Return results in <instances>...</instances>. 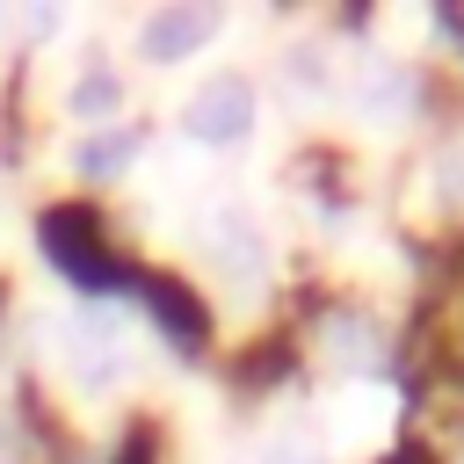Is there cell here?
<instances>
[{
    "label": "cell",
    "mask_w": 464,
    "mask_h": 464,
    "mask_svg": "<svg viewBox=\"0 0 464 464\" xmlns=\"http://www.w3.org/2000/svg\"><path fill=\"white\" fill-rule=\"evenodd\" d=\"M72 160H80V174H116V167L130 160V138H123V130H116V138H94V145H80Z\"/></svg>",
    "instance_id": "cell-5"
},
{
    "label": "cell",
    "mask_w": 464,
    "mask_h": 464,
    "mask_svg": "<svg viewBox=\"0 0 464 464\" xmlns=\"http://www.w3.org/2000/svg\"><path fill=\"white\" fill-rule=\"evenodd\" d=\"M406 109H413V80H406V65H370L362 87H355V116H362V123H399Z\"/></svg>",
    "instance_id": "cell-3"
},
{
    "label": "cell",
    "mask_w": 464,
    "mask_h": 464,
    "mask_svg": "<svg viewBox=\"0 0 464 464\" xmlns=\"http://www.w3.org/2000/svg\"><path fill=\"white\" fill-rule=\"evenodd\" d=\"M218 261H225L232 276H246V283L268 268V246H261L254 218H239V210H225V218H218Z\"/></svg>",
    "instance_id": "cell-4"
},
{
    "label": "cell",
    "mask_w": 464,
    "mask_h": 464,
    "mask_svg": "<svg viewBox=\"0 0 464 464\" xmlns=\"http://www.w3.org/2000/svg\"><path fill=\"white\" fill-rule=\"evenodd\" d=\"M116 102H123V87H116L109 72H94V80L72 87V116H102V109H116Z\"/></svg>",
    "instance_id": "cell-6"
},
{
    "label": "cell",
    "mask_w": 464,
    "mask_h": 464,
    "mask_svg": "<svg viewBox=\"0 0 464 464\" xmlns=\"http://www.w3.org/2000/svg\"><path fill=\"white\" fill-rule=\"evenodd\" d=\"M435 196H442V203H450V210H464V145H457V152H442V160H435Z\"/></svg>",
    "instance_id": "cell-8"
},
{
    "label": "cell",
    "mask_w": 464,
    "mask_h": 464,
    "mask_svg": "<svg viewBox=\"0 0 464 464\" xmlns=\"http://www.w3.org/2000/svg\"><path fill=\"white\" fill-rule=\"evenodd\" d=\"M218 36V14L210 7H160L145 29H138V51L152 58V65H181L188 51H203Z\"/></svg>",
    "instance_id": "cell-2"
},
{
    "label": "cell",
    "mask_w": 464,
    "mask_h": 464,
    "mask_svg": "<svg viewBox=\"0 0 464 464\" xmlns=\"http://www.w3.org/2000/svg\"><path fill=\"white\" fill-rule=\"evenodd\" d=\"M181 130H188L196 145H239V138L254 130V87H246L239 72L203 80V87L181 102Z\"/></svg>",
    "instance_id": "cell-1"
},
{
    "label": "cell",
    "mask_w": 464,
    "mask_h": 464,
    "mask_svg": "<svg viewBox=\"0 0 464 464\" xmlns=\"http://www.w3.org/2000/svg\"><path fill=\"white\" fill-rule=\"evenodd\" d=\"M290 87H304V94L326 87V51H319V44H297V51H290Z\"/></svg>",
    "instance_id": "cell-7"
}]
</instances>
